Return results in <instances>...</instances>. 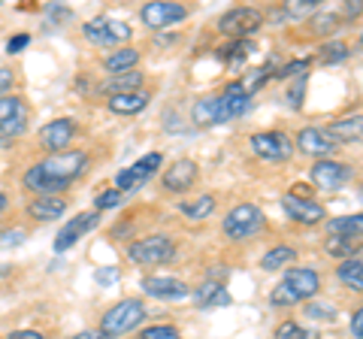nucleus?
<instances>
[{"label": "nucleus", "mask_w": 363, "mask_h": 339, "mask_svg": "<svg viewBox=\"0 0 363 339\" xmlns=\"http://www.w3.org/2000/svg\"><path fill=\"white\" fill-rule=\"evenodd\" d=\"M124 255L130 257L136 267H164L176 257V240L167 233H149L143 240H133Z\"/></svg>", "instance_id": "nucleus-1"}, {"label": "nucleus", "mask_w": 363, "mask_h": 339, "mask_svg": "<svg viewBox=\"0 0 363 339\" xmlns=\"http://www.w3.org/2000/svg\"><path fill=\"white\" fill-rule=\"evenodd\" d=\"M264 228H267V216L255 203H240V206H233L221 221L224 236L227 240H236V243L255 240V236L264 233Z\"/></svg>", "instance_id": "nucleus-2"}, {"label": "nucleus", "mask_w": 363, "mask_h": 339, "mask_svg": "<svg viewBox=\"0 0 363 339\" xmlns=\"http://www.w3.org/2000/svg\"><path fill=\"white\" fill-rule=\"evenodd\" d=\"M145 321V306L143 300H121L116 306H109L100 318V333L106 336H124V333H133L136 327Z\"/></svg>", "instance_id": "nucleus-3"}, {"label": "nucleus", "mask_w": 363, "mask_h": 339, "mask_svg": "<svg viewBox=\"0 0 363 339\" xmlns=\"http://www.w3.org/2000/svg\"><path fill=\"white\" fill-rule=\"evenodd\" d=\"M91 164V157L88 152H79V149H67V152H58V155H49L45 161H40L37 167L43 170L45 176H52V179H58V182L64 185H70L76 179H82L85 176V170Z\"/></svg>", "instance_id": "nucleus-4"}, {"label": "nucleus", "mask_w": 363, "mask_h": 339, "mask_svg": "<svg viewBox=\"0 0 363 339\" xmlns=\"http://www.w3.org/2000/svg\"><path fill=\"white\" fill-rule=\"evenodd\" d=\"M248 149L267 164H285L294 155V140L285 130H260L248 137Z\"/></svg>", "instance_id": "nucleus-5"}, {"label": "nucleus", "mask_w": 363, "mask_h": 339, "mask_svg": "<svg viewBox=\"0 0 363 339\" xmlns=\"http://www.w3.org/2000/svg\"><path fill=\"white\" fill-rule=\"evenodd\" d=\"M264 28V13L255 6H233L218 18V30L230 40H252Z\"/></svg>", "instance_id": "nucleus-6"}, {"label": "nucleus", "mask_w": 363, "mask_h": 339, "mask_svg": "<svg viewBox=\"0 0 363 339\" xmlns=\"http://www.w3.org/2000/svg\"><path fill=\"white\" fill-rule=\"evenodd\" d=\"M161 167H164V155H161V152L143 155L136 164L124 167V170H118V173H116V191H121V194L140 191L155 173H161Z\"/></svg>", "instance_id": "nucleus-7"}, {"label": "nucleus", "mask_w": 363, "mask_h": 339, "mask_svg": "<svg viewBox=\"0 0 363 339\" xmlns=\"http://www.w3.org/2000/svg\"><path fill=\"white\" fill-rule=\"evenodd\" d=\"M85 40L94 43V46H104V49H112V46H121L124 40H130V28L124 25V21H116V18H106V16H97L85 21Z\"/></svg>", "instance_id": "nucleus-8"}, {"label": "nucleus", "mask_w": 363, "mask_h": 339, "mask_svg": "<svg viewBox=\"0 0 363 339\" xmlns=\"http://www.w3.org/2000/svg\"><path fill=\"white\" fill-rule=\"evenodd\" d=\"M309 179H312V188L336 191V188H342V185H348L351 179H354V167L336 161V157H324V161L312 164Z\"/></svg>", "instance_id": "nucleus-9"}, {"label": "nucleus", "mask_w": 363, "mask_h": 339, "mask_svg": "<svg viewBox=\"0 0 363 339\" xmlns=\"http://www.w3.org/2000/svg\"><path fill=\"white\" fill-rule=\"evenodd\" d=\"M28 124H30V109L25 97L18 94L0 97V133L4 137H21V133H28Z\"/></svg>", "instance_id": "nucleus-10"}, {"label": "nucleus", "mask_w": 363, "mask_h": 339, "mask_svg": "<svg viewBox=\"0 0 363 339\" xmlns=\"http://www.w3.org/2000/svg\"><path fill=\"white\" fill-rule=\"evenodd\" d=\"M197 179H200V167L191 157H179L161 173V188L167 194H188L197 185Z\"/></svg>", "instance_id": "nucleus-11"}, {"label": "nucleus", "mask_w": 363, "mask_h": 339, "mask_svg": "<svg viewBox=\"0 0 363 339\" xmlns=\"http://www.w3.org/2000/svg\"><path fill=\"white\" fill-rule=\"evenodd\" d=\"M140 18H143L145 28L167 30V28H173V25H179V21L188 18V6L169 4V0H155V4H145L140 9Z\"/></svg>", "instance_id": "nucleus-12"}, {"label": "nucleus", "mask_w": 363, "mask_h": 339, "mask_svg": "<svg viewBox=\"0 0 363 339\" xmlns=\"http://www.w3.org/2000/svg\"><path fill=\"white\" fill-rule=\"evenodd\" d=\"M97 224H100V212H79V216H73V218L58 230V236H55V252H58V255L70 252V248H73L79 240H82L85 233L94 230Z\"/></svg>", "instance_id": "nucleus-13"}, {"label": "nucleus", "mask_w": 363, "mask_h": 339, "mask_svg": "<svg viewBox=\"0 0 363 339\" xmlns=\"http://www.w3.org/2000/svg\"><path fill=\"white\" fill-rule=\"evenodd\" d=\"M76 137H79V124L73 118H55V121H49V124H43V128H40L43 149H49L52 155L67 152Z\"/></svg>", "instance_id": "nucleus-14"}, {"label": "nucleus", "mask_w": 363, "mask_h": 339, "mask_svg": "<svg viewBox=\"0 0 363 339\" xmlns=\"http://www.w3.org/2000/svg\"><path fill=\"white\" fill-rule=\"evenodd\" d=\"M281 209H285V216L294 224H303V228H315V224L327 221V209L318 200H303V197L285 194L281 197Z\"/></svg>", "instance_id": "nucleus-15"}, {"label": "nucleus", "mask_w": 363, "mask_h": 339, "mask_svg": "<svg viewBox=\"0 0 363 339\" xmlns=\"http://www.w3.org/2000/svg\"><path fill=\"white\" fill-rule=\"evenodd\" d=\"M252 100H255V97L245 91V85L240 82V79H236V82H227L224 91L218 94V116H221V124L245 116V112L252 109Z\"/></svg>", "instance_id": "nucleus-16"}, {"label": "nucleus", "mask_w": 363, "mask_h": 339, "mask_svg": "<svg viewBox=\"0 0 363 339\" xmlns=\"http://www.w3.org/2000/svg\"><path fill=\"white\" fill-rule=\"evenodd\" d=\"M294 152H303L315 157V161H324V157H333L336 152V143L330 140V133L324 128H303L294 140Z\"/></svg>", "instance_id": "nucleus-17"}, {"label": "nucleus", "mask_w": 363, "mask_h": 339, "mask_svg": "<svg viewBox=\"0 0 363 339\" xmlns=\"http://www.w3.org/2000/svg\"><path fill=\"white\" fill-rule=\"evenodd\" d=\"M143 291L155 300H164V303H176V300H185L191 297V285L182 282L176 276H145L143 279Z\"/></svg>", "instance_id": "nucleus-18"}, {"label": "nucleus", "mask_w": 363, "mask_h": 339, "mask_svg": "<svg viewBox=\"0 0 363 339\" xmlns=\"http://www.w3.org/2000/svg\"><path fill=\"white\" fill-rule=\"evenodd\" d=\"M281 282L297 294L300 297V303L303 300H312L318 291H321V276L315 273L312 267H291V269H285V276H281Z\"/></svg>", "instance_id": "nucleus-19"}, {"label": "nucleus", "mask_w": 363, "mask_h": 339, "mask_svg": "<svg viewBox=\"0 0 363 339\" xmlns=\"http://www.w3.org/2000/svg\"><path fill=\"white\" fill-rule=\"evenodd\" d=\"M21 185H25L30 194H37V197H61L64 191H70V185H64V182H58V179L45 176L37 164L25 170V176H21Z\"/></svg>", "instance_id": "nucleus-20"}, {"label": "nucleus", "mask_w": 363, "mask_h": 339, "mask_svg": "<svg viewBox=\"0 0 363 339\" xmlns=\"http://www.w3.org/2000/svg\"><path fill=\"white\" fill-rule=\"evenodd\" d=\"M70 209L67 197H33L28 203V218L33 221H58L64 218V212Z\"/></svg>", "instance_id": "nucleus-21"}, {"label": "nucleus", "mask_w": 363, "mask_h": 339, "mask_svg": "<svg viewBox=\"0 0 363 339\" xmlns=\"http://www.w3.org/2000/svg\"><path fill=\"white\" fill-rule=\"evenodd\" d=\"M140 58H143V52H140V49H133V46H118V49H112L106 58H104V70H106L109 76L130 73V70H136Z\"/></svg>", "instance_id": "nucleus-22"}, {"label": "nucleus", "mask_w": 363, "mask_h": 339, "mask_svg": "<svg viewBox=\"0 0 363 339\" xmlns=\"http://www.w3.org/2000/svg\"><path fill=\"white\" fill-rule=\"evenodd\" d=\"M106 104L116 116H136V112H143L152 104V91L143 88V91H133V94H116V97H109Z\"/></svg>", "instance_id": "nucleus-23"}, {"label": "nucleus", "mask_w": 363, "mask_h": 339, "mask_svg": "<svg viewBox=\"0 0 363 339\" xmlns=\"http://www.w3.org/2000/svg\"><path fill=\"white\" fill-rule=\"evenodd\" d=\"M327 133H330V140L339 145V143H360V133H363V118L360 112H354V116L348 118H336L330 128H324Z\"/></svg>", "instance_id": "nucleus-24"}, {"label": "nucleus", "mask_w": 363, "mask_h": 339, "mask_svg": "<svg viewBox=\"0 0 363 339\" xmlns=\"http://www.w3.org/2000/svg\"><path fill=\"white\" fill-rule=\"evenodd\" d=\"M191 297H194V303L203 309L227 306V303H230V294H227V288L221 282H203L200 288H191Z\"/></svg>", "instance_id": "nucleus-25"}, {"label": "nucleus", "mask_w": 363, "mask_h": 339, "mask_svg": "<svg viewBox=\"0 0 363 339\" xmlns=\"http://www.w3.org/2000/svg\"><path fill=\"white\" fill-rule=\"evenodd\" d=\"M145 85V76L140 70H130V73H118V76H109L104 82V94L116 97V94H133V91H143Z\"/></svg>", "instance_id": "nucleus-26"}, {"label": "nucleus", "mask_w": 363, "mask_h": 339, "mask_svg": "<svg viewBox=\"0 0 363 339\" xmlns=\"http://www.w3.org/2000/svg\"><path fill=\"white\" fill-rule=\"evenodd\" d=\"M191 118H194L197 128H215V124H221V116H218V94H209V97L194 100Z\"/></svg>", "instance_id": "nucleus-27"}, {"label": "nucleus", "mask_w": 363, "mask_h": 339, "mask_svg": "<svg viewBox=\"0 0 363 339\" xmlns=\"http://www.w3.org/2000/svg\"><path fill=\"white\" fill-rule=\"evenodd\" d=\"M363 233V216H342V218H330L327 221V236H342V240H360Z\"/></svg>", "instance_id": "nucleus-28"}, {"label": "nucleus", "mask_w": 363, "mask_h": 339, "mask_svg": "<svg viewBox=\"0 0 363 339\" xmlns=\"http://www.w3.org/2000/svg\"><path fill=\"white\" fill-rule=\"evenodd\" d=\"M336 279L342 282L345 288H351V291H363V261H360V255H354V257H345L342 264L336 267Z\"/></svg>", "instance_id": "nucleus-29"}, {"label": "nucleus", "mask_w": 363, "mask_h": 339, "mask_svg": "<svg viewBox=\"0 0 363 339\" xmlns=\"http://www.w3.org/2000/svg\"><path fill=\"white\" fill-rule=\"evenodd\" d=\"M215 206H218V200H215L212 194H200V197H194V200L179 203V212H182L185 218H191V221H203V218L212 216Z\"/></svg>", "instance_id": "nucleus-30"}, {"label": "nucleus", "mask_w": 363, "mask_h": 339, "mask_svg": "<svg viewBox=\"0 0 363 339\" xmlns=\"http://www.w3.org/2000/svg\"><path fill=\"white\" fill-rule=\"evenodd\" d=\"M294 257H297V248L294 245H272L269 252L260 257V269H267V273H276V269H285Z\"/></svg>", "instance_id": "nucleus-31"}, {"label": "nucleus", "mask_w": 363, "mask_h": 339, "mask_svg": "<svg viewBox=\"0 0 363 339\" xmlns=\"http://www.w3.org/2000/svg\"><path fill=\"white\" fill-rule=\"evenodd\" d=\"M306 33L309 37H330V33H336L339 28H342V18H339L336 13H312V18L306 21Z\"/></svg>", "instance_id": "nucleus-32"}, {"label": "nucleus", "mask_w": 363, "mask_h": 339, "mask_svg": "<svg viewBox=\"0 0 363 339\" xmlns=\"http://www.w3.org/2000/svg\"><path fill=\"white\" fill-rule=\"evenodd\" d=\"M252 52H255L252 40H230V43H224V46L215 49V55H218L221 61H227V64H242Z\"/></svg>", "instance_id": "nucleus-33"}, {"label": "nucleus", "mask_w": 363, "mask_h": 339, "mask_svg": "<svg viewBox=\"0 0 363 339\" xmlns=\"http://www.w3.org/2000/svg\"><path fill=\"white\" fill-rule=\"evenodd\" d=\"M351 58V46L342 40H330V43H324L321 52H318V61H321L324 67H333V64H342Z\"/></svg>", "instance_id": "nucleus-34"}, {"label": "nucleus", "mask_w": 363, "mask_h": 339, "mask_svg": "<svg viewBox=\"0 0 363 339\" xmlns=\"http://www.w3.org/2000/svg\"><path fill=\"white\" fill-rule=\"evenodd\" d=\"M324 252L330 257H354L360 255V240H342V236H327L324 240Z\"/></svg>", "instance_id": "nucleus-35"}, {"label": "nucleus", "mask_w": 363, "mask_h": 339, "mask_svg": "<svg viewBox=\"0 0 363 339\" xmlns=\"http://www.w3.org/2000/svg\"><path fill=\"white\" fill-rule=\"evenodd\" d=\"M276 339H318L315 330H309V327H303L300 321H281L276 327Z\"/></svg>", "instance_id": "nucleus-36"}, {"label": "nucleus", "mask_w": 363, "mask_h": 339, "mask_svg": "<svg viewBox=\"0 0 363 339\" xmlns=\"http://www.w3.org/2000/svg\"><path fill=\"white\" fill-rule=\"evenodd\" d=\"M124 203V194L116 188H106V191H100V194L94 197V212H106V209H118Z\"/></svg>", "instance_id": "nucleus-37"}, {"label": "nucleus", "mask_w": 363, "mask_h": 339, "mask_svg": "<svg viewBox=\"0 0 363 339\" xmlns=\"http://www.w3.org/2000/svg\"><path fill=\"white\" fill-rule=\"evenodd\" d=\"M269 300H272V306H281V309H285V306H300V297L285 285V282H279V285L272 288Z\"/></svg>", "instance_id": "nucleus-38"}, {"label": "nucleus", "mask_w": 363, "mask_h": 339, "mask_svg": "<svg viewBox=\"0 0 363 339\" xmlns=\"http://www.w3.org/2000/svg\"><path fill=\"white\" fill-rule=\"evenodd\" d=\"M309 67H312V58H297V61H291V64H281L276 79H300V76L309 73Z\"/></svg>", "instance_id": "nucleus-39"}, {"label": "nucleus", "mask_w": 363, "mask_h": 339, "mask_svg": "<svg viewBox=\"0 0 363 339\" xmlns=\"http://www.w3.org/2000/svg\"><path fill=\"white\" fill-rule=\"evenodd\" d=\"M140 339H182V333L173 324H152V327H143Z\"/></svg>", "instance_id": "nucleus-40"}, {"label": "nucleus", "mask_w": 363, "mask_h": 339, "mask_svg": "<svg viewBox=\"0 0 363 339\" xmlns=\"http://www.w3.org/2000/svg\"><path fill=\"white\" fill-rule=\"evenodd\" d=\"M306 318H315V321H333L336 318V306L333 303H309L303 309Z\"/></svg>", "instance_id": "nucleus-41"}, {"label": "nucleus", "mask_w": 363, "mask_h": 339, "mask_svg": "<svg viewBox=\"0 0 363 339\" xmlns=\"http://www.w3.org/2000/svg\"><path fill=\"white\" fill-rule=\"evenodd\" d=\"M303 97H306V76H300L297 82L291 85V91H288V104H291V109H300V106H303Z\"/></svg>", "instance_id": "nucleus-42"}, {"label": "nucleus", "mask_w": 363, "mask_h": 339, "mask_svg": "<svg viewBox=\"0 0 363 339\" xmlns=\"http://www.w3.org/2000/svg\"><path fill=\"white\" fill-rule=\"evenodd\" d=\"M28 46H30V37H28V33H16V37H9L6 52H9V55H18L21 49H28Z\"/></svg>", "instance_id": "nucleus-43"}, {"label": "nucleus", "mask_w": 363, "mask_h": 339, "mask_svg": "<svg viewBox=\"0 0 363 339\" xmlns=\"http://www.w3.org/2000/svg\"><path fill=\"white\" fill-rule=\"evenodd\" d=\"M13 85H16V73L9 67H0V97L13 91Z\"/></svg>", "instance_id": "nucleus-44"}, {"label": "nucleus", "mask_w": 363, "mask_h": 339, "mask_svg": "<svg viewBox=\"0 0 363 339\" xmlns=\"http://www.w3.org/2000/svg\"><path fill=\"white\" fill-rule=\"evenodd\" d=\"M351 339H363V312L354 309V315H351Z\"/></svg>", "instance_id": "nucleus-45"}, {"label": "nucleus", "mask_w": 363, "mask_h": 339, "mask_svg": "<svg viewBox=\"0 0 363 339\" xmlns=\"http://www.w3.org/2000/svg\"><path fill=\"white\" fill-rule=\"evenodd\" d=\"M97 282H100V285H112V282H118V269H116V267L97 269Z\"/></svg>", "instance_id": "nucleus-46"}, {"label": "nucleus", "mask_w": 363, "mask_h": 339, "mask_svg": "<svg viewBox=\"0 0 363 339\" xmlns=\"http://www.w3.org/2000/svg\"><path fill=\"white\" fill-rule=\"evenodd\" d=\"M6 339H49V336L40 333V330H13Z\"/></svg>", "instance_id": "nucleus-47"}, {"label": "nucleus", "mask_w": 363, "mask_h": 339, "mask_svg": "<svg viewBox=\"0 0 363 339\" xmlns=\"http://www.w3.org/2000/svg\"><path fill=\"white\" fill-rule=\"evenodd\" d=\"M70 339H112V336L100 333V330H79V333H73Z\"/></svg>", "instance_id": "nucleus-48"}, {"label": "nucleus", "mask_w": 363, "mask_h": 339, "mask_svg": "<svg viewBox=\"0 0 363 339\" xmlns=\"http://www.w3.org/2000/svg\"><path fill=\"white\" fill-rule=\"evenodd\" d=\"M0 240H4V243H21V240H25V233H4Z\"/></svg>", "instance_id": "nucleus-49"}, {"label": "nucleus", "mask_w": 363, "mask_h": 339, "mask_svg": "<svg viewBox=\"0 0 363 339\" xmlns=\"http://www.w3.org/2000/svg\"><path fill=\"white\" fill-rule=\"evenodd\" d=\"M6 206H9V197H6V194H0V212H6Z\"/></svg>", "instance_id": "nucleus-50"}]
</instances>
